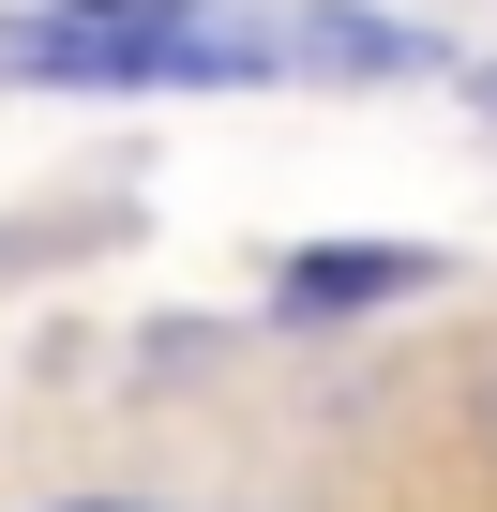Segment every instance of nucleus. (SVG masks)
Segmentation results:
<instances>
[{
	"instance_id": "1",
	"label": "nucleus",
	"mask_w": 497,
	"mask_h": 512,
	"mask_svg": "<svg viewBox=\"0 0 497 512\" xmlns=\"http://www.w3.org/2000/svg\"><path fill=\"white\" fill-rule=\"evenodd\" d=\"M287 16H226V0H46L0 16V76H61V91H226V76H287Z\"/></svg>"
},
{
	"instance_id": "2",
	"label": "nucleus",
	"mask_w": 497,
	"mask_h": 512,
	"mask_svg": "<svg viewBox=\"0 0 497 512\" xmlns=\"http://www.w3.org/2000/svg\"><path fill=\"white\" fill-rule=\"evenodd\" d=\"M407 287H437V256H377V241H347V256H302V272H287V302L302 317H332V302H407Z\"/></svg>"
},
{
	"instance_id": "3",
	"label": "nucleus",
	"mask_w": 497,
	"mask_h": 512,
	"mask_svg": "<svg viewBox=\"0 0 497 512\" xmlns=\"http://www.w3.org/2000/svg\"><path fill=\"white\" fill-rule=\"evenodd\" d=\"M61 512H151V497H61Z\"/></svg>"
},
{
	"instance_id": "4",
	"label": "nucleus",
	"mask_w": 497,
	"mask_h": 512,
	"mask_svg": "<svg viewBox=\"0 0 497 512\" xmlns=\"http://www.w3.org/2000/svg\"><path fill=\"white\" fill-rule=\"evenodd\" d=\"M482 437H497V392H482Z\"/></svg>"
}]
</instances>
